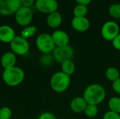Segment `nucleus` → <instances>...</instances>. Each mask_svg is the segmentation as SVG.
Listing matches in <instances>:
<instances>
[{"instance_id": "1", "label": "nucleus", "mask_w": 120, "mask_h": 119, "mask_svg": "<svg viewBox=\"0 0 120 119\" xmlns=\"http://www.w3.org/2000/svg\"><path fill=\"white\" fill-rule=\"evenodd\" d=\"M82 97L87 104L98 105L105 100L106 97V90L102 85L92 83L85 88Z\"/></svg>"}, {"instance_id": "2", "label": "nucleus", "mask_w": 120, "mask_h": 119, "mask_svg": "<svg viewBox=\"0 0 120 119\" xmlns=\"http://www.w3.org/2000/svg\"><path fill=\"white\" fill-rule=\"evenodd\" d=\"M2 79L6 85L11 87H15L23 81L25 72L21 68L16 66L4 69L2 74Z\"/></svg>"}, {"instance_id": "3", "label": "nucleus", "mask_w": 120, "mask_h": 119, "mask_svg": "<svg viewBox=\"0 0 120 119\" xmlns=\"http://www.w3.org/2000/svg\"><path fill=\"white\" fill-rule=\"evenodd\" d=\"M70 76L61 71L54 73L50 80V86L51 89L58 93L66 91L70 87Z\"/></svg>"}, {"instance_id": "4", "label": "nucleus", "mask_w": 120, "mask_h": 119, "mask_svg": "<svg viewBox=\"0 0 120 119\" xmlns=\"http://www.w3.org/2000/svg\"><path fill=\"white\" fill-rule=\"evenodd\" d=\"M35 43L37 49L43 54H50L56 48L51 34L48 33L40 34L37 37Z\"/></svg>"}, {"instance_id": "5", "label": "nucleus", "mask_w": 120, "mask_h": 119, "mask_svg": "<svg viewBox=\"0 0 120 119\" xmlns=\"http://www.w3.org/2000/svg\"><path fill=\"white\" fill-rule=\"evenodd\" d=\"M11 51L16 55H25L30 50V43L27 39L21 36H15L10 43Z\"/></svg>"}, {"instance_id": "6", "label": "nucleus", "mask_w": 120, "mask_h": 119, "mask_svg": "<svg viewBox=\"0 0 120 119\" xmlns=\"http://www.w3.org/2000/svg\"><path fill=\"white\" fill-rule=\"evenodd\" d=\"M120 29L119 25L115 21H107L105 22L101 30V36L106 41H112L119 34Z\"/></svg>"}, {"instance_id": "7", "label": "nucleus", "mask_w": 120, "mask_h": 119, "mask_svg": "<svg viewBox=\"0 0 120 119\" xmlns=\"http://www.w3.org/2000/svg\"><path fill=\"white\" fill-rule=\"evenodd\" d=\"M75 54V50L73 48L70 46L56 47L53 51V59L59 63H63V62L69 60H72Z\"/></svg>"}, {"instance_id": "8", "label": "nucleus", "mask_w": 120, "mask_h": 119, "mask_svg": "<svg viewBox=\"0 0 120 119\" xmlns=\"http://www.w3.org/2000/svg\"><path fill=\"white\" fill-rule=\"evenodd\" d=\"M33 13L30 7L21 6L15 13V19L18 25L21 27H27L32 22Z\"/></svg>"}, {"instance_id": "9", "label": "nucleus", "mask_w": 120, "mask_h": 119, "mask_svg": "<svg viewBox=\"0 0 120 119\" xmlns=\"http://www.w3.org/2000/svg\"><path fill=\"white\" fill-rule=\"evenodd\" d=\"M20 7V0H0V14L2 15L15 14Z\"/></svg>"}, {"instance_id": "10", "label": "nucleus", "mask_w": 120, "mask_h": 119, "mask_svg": "<svg viewBox=\"0 0 120 119\" xmlns=\"http://www.w3.org/2000/svg\"><path fill=\"white\" fill-rule=\"evenodd\" d=\"M34 4L37 11L48 15L57 11L58 8L56 0H36Z\"/></svg>"}, {"instance_id": "11", "label": "nucleus", "mask_w": 120, "mask_h": 119, "mask_svg": "<svg viewBox=\"0 0 120 119\" xmlns=\"http://www.w3.org/2000/svg\"><path fill=\"white\" fill-rule=\"evenodd\" d=\"M51 36L56 47H61L69 45L70 36L68 33L63 30H56L53 32Z\"/></svg>"}, {"instance_id": "12", "label": "nucleus", "mask_w": 120, "mask_h": 119, "mask_svg": "<svg viewBox=\"0 0 120 119\" xmlns=\"http://www.w3.org/2000/svg\"><path fill=\"white\" fill-rule=\"evenodd\" d=\"M71 25L72 28L79 32H84L90 27V21L86 17H74Z\"/></svg>"}, {"instance_id": "13", "label": "nucleus", "mask_w": 120, "mask_h": 119, "mask_svg": "<svg viewBox=\"0 0 120 119\" xmlns=\"http://www.w3.org/2000/svg\"><path fill=\"white\" fill-rule=\"evenodd\" d=\"M14 29L8 25L0 26V41L3 43H11L15 38Z\"/></svg>"}, {"instance_id": "14", "label": "nucleus", "mask_w": 120, "mask_h": 119, "mask_svg": "<svg viewBox=\"0 0 120 119\" xmlns=\"http://www.w3.org/2000/svg\"><path fill=\"white\" fill-rule=\"evenodd\" d=\"M87 105L86 100L84 99L83 97L77 96L74 97L70 104V107L71 110L77 114L84 113L85 108Z\"/></svg>"}, {"instance_id": "15", "label": "nucleus", "mask_w": 120, "mask_h": 119, "mask_svg": "<svg viewBox=\"0 0 120 119\" xmlns=\"http://www.w3.org/2000/svg\"><path fill=\"white\" fill-rule=\"evenodd\" d=\"M16 61V55L13 53L12 51L4 53L1 58V64L4 69L15 67Z\"/></svg>"}, {"instance_id": "16", "label": "nucleus", "mask_w": 120, "mask_h": 119, "mask_svg": "<svg viewBox=\"0 0 120 119\" xmlns=\"http://www.w3.org/2000/svg\"><path fill=\"white\" fill-rule=\"evenodd\" d=\"M63 22L62 15L58 11H55L48 15L46 18V23L48 26L52 29L58 28Z\"/></svg>"}, {"instance_id": "17", "label": "nucleus", "mask_w": 120, "mask_h": 119, "mask_svg": "<svg viewBox=\"0 0 120 119\" xmlns=\"http://www.w3.org/2000/svg\"><path fill=\"white\" fill-rule=\"evenodd\" d=\"M61 65V72L71 76L76 70V65L72 60H69L63 62Z\"/></svg>"}, {"instance_id": "18", "label": "nucleus", "mask_w": 120, "mask_h": 119, "mask_svg": "<svg viewBox=\"0 0 120 119\" xmlns=\"http://www.w3.org/2000/svg\"><path fill=\"white\" fill-rule=\"evenodd\" d=\"M105 77L106 79L113 83L116 80L120 78V72L117 68L115 67H110L107 68L105 71Z\"/></svg>"}, {"instance_id": "19", "label": "nucleus", "mask_w": 120, "mask_h": 119, "mask_svg": "<svg viewBox=\"0 0 120 119\" xmlns=\"http://www.w3.org/2000/svg\"><path fill=\"white\" fill-rule=\"evenodd\" d=\"M109 110L120 114V97H112L108 101Z\"/></svg>"}, {"instance_id": "20", "label": "nucleus", "mask_w": 120, "mask_h": 119, "mask_svg": "<svg viewBox=\"0 0 120 119\" xmlns=\"http://www.w3.org/2000/svg\"><path fill=\"white\" fill-rule=\"evenodd\" d=\"M84 114H85V116L86 117H88L89 119L95 118L98 114V105L87 104V105L85 108V110L84 112Z\"/></svg>"}, {"instance_id": "21", "label": "nucleus", "mask_w": 120, "mask_h": 119, "mask_svg": "<svg viewBox=\"0 0 120 119\" xmlns=\"http://www.w3.org/2000/svg\"><path fill=\"white\" fill-rule=\"evenodd\" d=\"M88 13V7L85 5L77 4L73 9L74 17H86Z\"/></svg>"}, {"instance_id": "22", "label": "nucleus", "mask_w": 120, "mask_h": 119, "mask_svg": "<svg viewBox=\"0 0 120 119\" xmlns=\"http://www.w3.org/2000/svg\"><path fill=\"white\" fill-rule=\"evenodd\" d=\"M37 27L35 26H27L24 27V29L21 31L20 36L26 39L34 36L37 32Z\"/></svg>"}, {"instance_id": "23", "label": "nucleus", "mask_w": 120, "mask_h": 119, "mask_svg": "<svg viewBox=\"0 0 120 119\" xmlns=\"http://www.w3.org/2000/svg\"><path fill=\"white\" fill-rule=\"evenodd\" d=\"M110 15L115 18H120V4H112L108 8Z\"/></svg>"}, {"instance_id": "24", "label": "nucleus", "mask_w": 120, "mask_h": 119, "mask_svg": "<svg viewBox=\"0 0 120 119\" xmlns=\"http://www.w3.org/2000/svg\"><path fill=\"white\" fill-rule=\"evenodd\" d=\"M12 116V111L8 107H1L0 109V119H11Z\"/></svg>"}, {"instance_id": "25", "label": "nucleus", "mask_w": 120, "mask_h": 119, "mask_svg": "<svg viewBox=\"0 0 120 119\" xmlns=\"http://www.w3.org/2000/svg\"><path fill=\"white\" fill-rule=\"evenodd\" d=\"M53 58V55L51 56L50 54H44V55L41 58V62L44 66H49L51 64Z\"/></svg>"}, {"instance_id": "26", "label": "nucleus", "mask_w": 120, "mask_h": 119, "mask_svg": "<svg viewBox=\"0 0 120 119\" xmlns=\"http://www.w3.org/2000/svg\"><path fill=\"white\" fill-rule=\"evenodd\" d=\"M103 119H120V114L109 110L104 114Z\"/></svg>"}, {"instance_id": "27", "label": "nucleus", "mask_w": 120, "mask_h": 119, "mask_svg": "<svg viewBox=\"0 0 120 119\" xmlns=\"http://www.w3.org/2000/svg\"><path fill=\"white\" fill-rule=\"evenodd\" d=\"M38 119H57V117L53 113L46 112L42 113L39 116Z\"/></svg>"}, {"instance_id": "28", "label": "nucleus", "mask_w": 120, "mask_h": 119, "mask_svg": "<svg viewBox=\"0 0 120 119\" xmlns=\"http://www.w3.org/2000/svg\"><path fill=\"white\" fill-rule=\"evenodd\" d=\"M112 88L115 93H116L117 94L120 95V78L112 83Z\"/></svg>"}, {"instance_id": "29", "label": "nucleus", "mask_w": 120, "mask_h": 119, "mask_svg": "<svg viewBox=\"0 0 120 119\" xmlns=\"http://www.w3.org/2000/svg\"><path fill=\"white\" fill-rule=\"evenodd\" d=\"M112 46L117 50H120V33L112 41Z\"/></svg>"}, {"instance_id": "30", "label": "nucleus", "mask_w": 120, "mask_h": 119, "mask_svg": "<svg viewBox=\"0 0 120 119\" xmlns=\"http://www.w3.org/2000/svg\"><path fill=\"white\" fill-rule=\"evenodd\" d=\"M21 6H25V7H31L34 3V0H20Z\"/></svg>"}, {"instance_id": "31", "label": "nucleus", "mask_w": 120, "mask_h": 119, "mask_svg": "<svg viewBox=\"0 0 120 119\" xmlns=\"http://www.w3.org/2000/svg\"><path fill=\"white\" fill-rule=\"evenodd\" d=\"M77 4H82V5H85V6H88L91 2V0H75Z\"/></svg>"}, {"instance_id": "32", "label": "nucleus", "mask_w": 120, "mask_h": 119, "mask_svg": "<svg viewBox=\"0 0 120 119\" xmlns=\"http://www.w3.org/2000/svg\"></svg>"}, {"instance_id": "33", "label": "nucleus", "mask_w": 120, "mask_h": 119, "mask_svg": "<svg viewBox=\"0 0 120 119\" xmlns=\"http://www.w3.org/2000/svg\"><path fill=\"white\" fill-rule=\"evenodd\" d=\"M0 109H1V107H0Z\"/></svg>"}]
</instances>
